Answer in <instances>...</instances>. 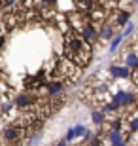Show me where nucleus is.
Listing matches in <instances>:
<instances>
[{"label": "nucleus", "instance_id": "f257e3e1", "mask_svg": "<svg viewBox=\"0 0 138 146\" xmlns=\"http://www.w3.org/2000/svg\"><path fill=\"white\" fill-rule=\"evenodd\" d=\"M63 49H64L63 57H66L68 61H72L80 70L87 68L89 63H91V59H93V46H91L89 42H85L80 34L72 33V31H70L68 34H64Z\"/></svg>", "mask_w": 138, "mask_h": 146}, {"label": "nucleus", "instance_id": "f03ea898", "mask_svg": "<svg viewBox=\"0 0 138 146\" xmlns=\"http://www.w3.org/2000/svg\"><path fill=\"white\" fill-rule=\"evenodd\" d=\"M108 72H110L112 78H117V80H125V78H129V74H131V70H129L127 66H119V65H112Z\"/></svg>", "mask_w": 138, "mask_h": 146}, {"label": "nucleus", "instance_id": "7ed1b4c3", "mask_svg": "<svg viewBox=\"0 0 138 146\" xmlns=\"http://www.w3.org/2000/svg\"><path fill=\"white\" fill-rule=\"evenodd\" d=\"M80 36L83 38L85 42H89V44H93L95 40H98V33H96V31H95L93 27H89V25H85V27L81 29Z\"/></svg>", "mask_w": 138, "mask_h": 146}, {"label": "nucleus", "instance_id": "20e7f679", "mask_svg": "<svg viewBox=\"0 0 138 146\" xmlns=\"http://www.w3.org/2000/svg\"><path fill=\"white\" fill-rule=\"evenodd\" d=\"M53 25H55V27H57L63 34H68V33H70V25H68V21H66V15H63V13H57Z\"/></svg>", "mask_w": 138, "mask_h": 146}, {"label": "nucleus", "instance_id": "39448f33", "mask_svg": "<svg viewBox=\"0 0 138 146\" xmlns=\"http://www.w3.org/2000/svg\"><path fill=\"white\" fill-rule=\"evenodd\" d=\"M116 36V29H112L110 25H102V29L98 31V40H102V42H106V40H112V38Z\"/></svg>", "mask_w": 138, "mask_h": 146}, {"label": "nucleus", "instance_id": "423d86ee", "mask_svg": "<svg viewBox=\"0 0 138 146\" xmlns=\"http://www.w3.org/2000/svg\"><path fill=\"white\" fill-rule=\"evenodd\" d=\"M134 6H136L134 2H116V10L123 11V13H133Z\"/></svg>", "mask_w": 138, "mask_h": 146}, {"label": "nucleus", "instance_id": "0eeeda50", "mask_svg": "<svg viewBox=\"0 0 138 146\" xmlns=\"http://www.w3.org/2000/svg\"><path fill=\"white\" fill-rule=\"evenodd\" d=\"M91 121H93L96 127H98V125L104 121V116L100 114V110H93V112H91Z\"/></svg>", "mask_w": 138, "mask_h": 146}, {"label": "nucleus", "instance_id": "6e6552de", "mask_svg": "<svg viewBox=\"0 0 138 146\" xmlns=\"http://www.w3.org/2000/svg\"><path fill=\"white\" fill-rule=\"evenodd\" d=\"M121 40H123L121 34L114 36V40H112V44H110V51H117V49H119V44H121Z\"/></svg>", "mask_w": 138, "mask_h": 146}, {"label": "nucleus", "instance_id": "1a4fd4ad", "mask_svg": "<svg viewBox=\"0 0 138 146\" xmlns=\"http://www.w3.org/2000/svg\"><path fill=\"white\" fill-rule=\"evenodd\" d=\"M133 33H134V23H131V21H129L127 25H125V31L121 33V36H123V38H127V36H131Z\"/></svg>", "mask_w": 138, "mask_h": 146}, {"label": "nucleus", "instance_id": "9d476101", "mask_svg": "<svg viewBox=\"0 0 138 146\" xmlns=\"http://www.w3.org/2000/svg\"><path fill=\"white\" fill-rule=\"evenodd\" d=\"M129 80L133 82V86H134V87H138V68L131 70V74H129Z\"/></svg>", "mask_w": 138, "mask_h": 146}, {"label": "nucleus", "instance_id": "9b49d317", "mask_svg": "<svg viewBox=\"0 0 138 146\" xmlns=\"http://www.w3.org/2000/svg\"><path fill=\"white\" fill-rule=\"evenodd\" d=\"M112 146H127V144H125V141H121V142H116V144H112Z\"/></svg>", "mask_w": 138, "mask_h": 146}, {"label": "nucleus", "instance_id": "f8f14e48", "mask_svg": "<svg viewBox=\"0 0 138 146\" xmlns=\"http://www.w3.org/2000/svg\"><path fill=\"white\" fill-rule=\"evenodd\" d=\"M2 6H4V2H2V0H0V10H2Z\"/></svg>", "mask_w": 138, "mask_h": 146}]
</instances>
